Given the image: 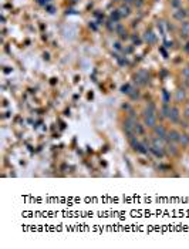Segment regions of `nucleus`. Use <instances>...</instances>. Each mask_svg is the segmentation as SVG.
Segmentation results:
<instances>
[{
	"mask_svg": "<svg viewBox=\"0 0 189 249\" xmlns=\"http://www.w3.org/2000/svg\"><path fill=\"white\" fill-rule=\"evenodd\" d=\"M149 151H151L156 158H162V157H164V149H162V148H158V147H154V145H152V147L149 148Z\"/></svg>",
	"mask_w": 189,
	"mask_h": 249,
	"instance_id": "obj_6",
	"label": "nucleus"
},
{
	"mask_svg": "<svg viewBox=\"0 0 189 249\" xmlns=\"http://www.w3.org/2000/svg\"><path fill=\"white\" fill-rule=\"evenodd\" d=\"M142 132H144V128H142V125L137 122V124H135V134H137V135H141Z\"/></svg>",
	"mask_w": 189,
	"mask_h": 249,
	"instance_id": "obj_15",
	"label": "nucleus"
},
{
	"mask_svg": "<svg viewBox=\"0 0 189 249\" xmlns=\"http://www.w3.org/2000/svg\"><path fill=\"white\" fill-rule=\"evenodd\" d=\"M127 1H128V3H131V1H132V0H127Z\"/></svg>",
	"mask_w": 189,
	"mask_h": 249,
	"instance_id": "obj_25",
	"label": "nucleus"
},
{
	"mask_svg": "<svg viewBox=\"0 0 189 249\" xmlns=\"http://www.w3.org/2000/svg\"><path fill=\"white\" fill-rule=\"evenodd\" d=\"M183 98H185V91H183V90H178V91H176V100L181 101V100H183Z\"/></svg>",
	"mask_w": 189,
	"mask_h": 249,
	"instance_id": "obj_16",
	"label": "nucleus"
},
{
	"mask_svg": "<svg viewBox=\"0 0 189 249\" xmlns=\"http://www.w3.org/2000/svg\"><path fill=\"white\" fill-rule=\"evenodd\" d=\"M185 117H186V118H189V105L186 107V108H185Z\"/></svg>",
	"mask_w": 189,
	"mask_h": 249,
	"instance_id": "obj_21",
	"label": "nucleus"
},
{
	"mask_svg": "<svg viewBox=\"0 0 189 249\" xmlns=\"http://www.w3.org/2000/svg\"><path fill=\"white\" fill-rule=\"evenodd\" d=\"M179 142H181V144H183V145H186V144H189V137H188V135H185V134H181V137H179Z\"/></svg>",
	"mask_w": 189,
	"mask_h": 249,
	"instance_id": "obj_13",
	"label": "nucleus"
},
{
	"mask_svg": "<svg viewBox=\"0 0 189 249\" xmlns=\"http://www.w3.org/2000/svg\"><path fill=\"white\" fill-rule=\"evenodd\" d=\"M121 91H122L124 94H128V95H130V94H131L134 90H132V87H131L130 84H125V85H122V87H121Z\"/></svg>",
	"mask_w": 189,
	"mask_h": 249,
	"instance_id": "obj_10",
	"label": "nucleus"
},
{
	"mask_svg": "<svg viewBox=\"0 0 189 249\" xmlns=\"http://www.w3.org/2000/svg\"><path fill=\"white\" fill-rule=\"evenodd\" d=\"M179 137H181L179 132H178V131H175V129H172V131H169V132H168L166 139H168V141H171V142H179Z\"/></svg>",
	"mask_w": 189,
	"mask_h": 249,
	"instance_id": "obj_4",
	"label": "nucleus"
},
{
	"mask_svg": "<svg viewBox=\"0 0 189 249\" xmlns=\"http://www.w3.org/2000/svg\"><path fill=\"white\" fill-rule=\"evenodd\" d=\"M135 151L137 152H139V154H147L148 152V145L145 144V142H138V145L135 148Z\"/></svg>",
	"mask_w": 189,
	"mask_h": 249,
	"instance_id": "obj_7",
	"label": "nucleus"
},
{
	"mask_svg": "<svg viewBox=\"0 0 189 249\" xmlns=\"http://www.w3.org/2000/svg\"><path fill=\"white\" fill-rule=\"evenodd\" d=\"M183 75H185L186 78H189V65L186 67V68H185V70H183Z\"/></svg>",
	"mask_w": 189,
	"mask_h": 249,
	"instance_id": "obj_19",
	"label": "nucleus"
},
{
	"mask_svg": "<svg viewBox=\"0 0 189 249\" xmlns=\"http://www.w3.org/2000/svg\"><path fill=\"white\" fill-rule=\"evenodd\" d=\"M179 110L176 108V107H172L169 110V115H168V118H169L172 122H178L179 121Z\"/></svg>",
	"mask_w": 189,
	"mask_h": 249,
	"instance_id": "obj_3",
	"label": "nucleus"
},
{
	"mask_svg": "<svg viewBox=\"0 0 189 249\" xmlns=\"http://www.w3.org/2000/svg\"><path fill=\"white\" fill-rule=\"evenodd\" d=\"M144 40H145L148 44H154L155 40H156V37L154 34V31H147V33L144 34Z\"/></svg>",
	"mask_w": 189,
	"mask_h": 249,
	"instance_id": "obj_5",
	"label": "nucleus"
},
{
	"mask_svg": "<svg viewBox=\"0 0 189 249\" xmlns=\"http://www.w3.org/2000/svg\"><path fill=\"white\" fill-rule=\"evenodd\" d=\"M155 107H154V104H149L148 107H147V110L144 111V122H145V125L147 127H151L154 128L155 125H156V117H155Z\"/></svg>",
	"mask_w": 189,
	"mask_h": 249,
	"instance_id": "obj_1",
	"label": "nucleus"
},
{
	"mask_svg": "<svg viewBox=\"0 0 189 249\" xmlns=\"http://www.w3.org/2000/svg\"><path fill=\"white\" fill-rule=\"evenodd\" d=\"M38 3H41V4H47V1L48 0H37Z\"/></svg>",
	"mask_w": 189,
	"mask_h": 249,
	"instance_id": "obj_22",
	"label": "nucleus"
},
{
	"mask_svg": "<svg viewBox=\"0 0 189 249\" xmlns=\"http://www.w3.org/2000/svg\"><path fill=\"white\" fill-rule=\"evenodd\" d=\"M168 101H169V94L164 91V104H168Z\"/></svg>",
	"mask_w": 189,
	"mask_h": 249,
	"instance_id": "obj_18",
	"label": "nucleus"
},
{
	"mask_svg": "<svg viewBox=\"0 0 189 249\" xmlns=\"http://www.w3.org/2000/svg\"><path fill=\"white\" fill-rule=\"evenodd\" d=\"M168 148H169V154H176V149H175V145H172L169 141V144H168Z\"/></svg>",
	"mask_w": 189,
	"mask_h": 249,
	"instance_id": "obj_17",
	"label": "nucleus"
},
{
	"mask_svg": "<svg viewBox=\"0 0 189 249\" xmlns=\"http://www.w3.org/2000/svg\"><path fill=\"white\" fill-rule=\"evenodd\" d=\"M173 17L176 18V20H183V18L186 17V10L178 9L175 13H173Z\"/></svg>",
	"mask_w": 189,
	"mask_h": 249,
	"instance_id": "obj_8",
	"label": "nucleus"
},
{
	"mask_svg": "<svg viewBox=\"0 0 189 249\" xmlns=\"http://www.w3.org/2000/svg\"><path fill=\"white\" fill-rule=\"evenodd\" d=\"M179 0H173V1H172V6H173V7H178V6H179Z\"/></svg>",
	"mask_w": 189,
	"mask_h": 249,
	"instance_id": "obj_20",
	"label": "nucleus"
},
{
	"mask_svg": "<svg viewBox=\"0 0 189 249\" xmlns=\"http://www.w3.org/2000/svg\"><path fill=\"white\" fill-rule=\"evenodd\" d=\"M154 132H155V135H156L158 138L166 139V135H168V132L165 131V128H164L162 125H155V127H154Z\"/></svg>",
	"mask_w": 189,
	"mask_h": 249,
	"instance_id": "obj_2",
	"label": "nucleus"
},
{
	"mask_svg": "<svg viewBox=\"0 0 189 249\" xmlns=\"http://www.w3.org/2000/svg\"><path fill=\"white\" fill-rule=\"evenodd\" d=\"M115 48H118V50L121 48V46H120V43H115Z\"/></svg>",
	"mask_w": 189,
	"mask_h": 249,
	"instance_id": "obj_24",
	"label": "nucleus"
},
{
	"mask_svg": "<svg viewBox=\"0 0 189 249\" xmlns=\"http://www.w3.org/2000/svg\"><path fill=\"white\" fill-rule=\"evenodd\" d=\"M169 107H168V104H164V107H162V110H161V112H162V117H168L169 115Z\"/></svg>",
	"mask_w": 189,
	"mask_h": 249,
	"instance_id": "obj_12",
	"label": "nucleus"
},
{
	"mask_svg": "<svg viewBox=\"0 0 189 249\" xmlns=\"http://www.w3.org/2000/svg\"><path fill=\"white\" fill-rule=\"evenodd\" d=\"M185 50H186V51H188V53H189V41H188V43H186V46H185Z\"/></svg>",
	"mask_w": 189,
	"mask_h": 249,
	"instance_id": "obj_23",
	"label": "nucleus"
},
{
	"mask_svg": "<svg viewBox=\"0 0 189 249\" xmlns=\"http://www.w3.org/2000/svg\"><path fill=\"white\" fill-rule=\"evenodd\" d=\"M120 17H121V14H120V11H118V10L111 13V20H114V21H118V20H120Z\"/></svg>",
	"mask_w": 189,
	"mask_h": 249,
	"instance_id": "obj_14",
	"label": "nucleus"
},
{
	"mask_svg": "<svg viewBox=\"0 0 189 249\" xmlns=\"http://www.w3.org/2000/svg\"><path fill=\"white\" fill-rule=\"evenodd\" d=\"M118 11H120L121 17H127V16L130 14V7H128V6H121Z\"/></svg>",
	"mask_w": 189,
	"mask_h": 249,
	"instance_id": "obj_9",
	"label": "nucleus"
},
{
	"mask_svg": "<svg viewBox=\"0 0 189 249\" xmlns=\"http://www.w3.org/2000/svg\"><path fill=\"white\" fill-rule=\"evenodd\" d=\"M182 34H183V36H188L189 34V23L188 21H183V23H182Z\"/></svg>",
	"mask_w": 189,
	"mask_h": 249,
	"instance_id": "obj_11",
	"label": "nucleus"
}]
</instances>
